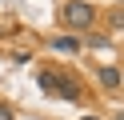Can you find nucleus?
<instances>
[{
	"mask_svg": "<svg viewBox=\"0 0 124 120\" xmlns=\"http://www.w3.org/2000/svg\"><path fill=\"white\" fill-rule=\"evenodd\" d=\"M40 88L44 92H52V96H60L64 104H80L84 100V88H80V80L76 76H64V72H52V68H40Z\"/></svg>",
	"mask_w": 124,
	"mask_h": 120,
	"instance_id": "obj_1",
	"label": "nucleus"
},
{
	"mask_svg": "<svg viewBox=\"0 0 124 120\" xmlns=\"http://www.w3.org/2000/svg\"><path fill=\"white\" fill-rule=\"evenodd\" d=\"M60 24H64V28H92V24H96V8L92 4H84V0H64V4H60Z\"/></svg>",
	"mask_w": 124,
	"mask_h": 120,
	"instance_id": "obj_2",
	"label": "nucleus"
},
{
	"mask_svg": "<svg viewBox=\"0 0 124 120\" xmlns=\"http://www.w3.org/2000/svg\"><path fill=\"white\" fill-rule=\"evenodd\" d=\"M96 80H100V88H108V92H116V88H120V68H116V64H100L96 68Z\"/></svg>",
	"mask_w": 124,
	"mask_h": 120,
	"instance_id": "obj_3",
	"label": "nucleus"
},
{
	"mask_svg": "<svg viewBox=\"0 0 124 120\" xmlns=\"http://www.w3.org/2000/svg\"><path fill=\"white\" fill-rule=\"evenodd\" d=\"M52 48H56V52H76L80 40H76V36H52Z\"/></svg>",
	"mask_w": 124,
	"mask_h": 120,
	"instance_id": "obj_4",
	"label": "nucleus"
},
{
	"mask_svg": "<svg viewBox=\"0 0 124 120\" xmlns=\"http://www.w3.org/2000/svg\"><path fill=\"white\" fill-rule=\"evenodd\" d=\"M112 24H116V28H124V8H120V12L112 16Z\"/></svg>",
	"mask_w": 124,
	"mask_h": 120,
	"instance_id": "obj_5",
	"label": "nucleus"
},
{
	"mask_svg": "<svg viewBox=\"0 0 124 120\" xmlns=\"http://www.w3.org/2000/svg\"><path fill=\"white\" fill-rule=\"evenodd\" d=\"M116 120H124V108H120V112H116Z\"/></svg>",
	"mask_w": 124,
	"mask_h": 120,
	"instance_id": "obj_6",
	"label": "nucleus"
},
{
	"mask_svg": "<svg viewBox=\"0 0 124 120\" xmlns=\"http://www.w3.org/2000/svg\"><path fill=\"white\" fill-rule=\"evenodd\" d=\"M80 120H100V116H80Z\"/></svg>",
	"mask_w": 124,
	"mask_h": 120,
	"instance_id": "obj_7",
	"label": "nucleus"
}]
</instances>
